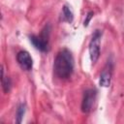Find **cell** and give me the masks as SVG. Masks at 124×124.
I'll list each match as a JSON object with an SVG mask.
<instances>
[{
  "label": "cell",
  "instance_id": "obj_1",
  "mask_svg": "<svg viewBox=\"0 0 124 124\" xmlns=\"http://www.w3.org/2000/svg\"><path fill=\"white\" fill-rule=\"evenodd\" d=\"M53 69L56 77L61 79H66L71 77L74 71V58L70 50L64 48L57 53Z\"/></svg>",
  "mask_w": 124,
  "mask_h": 124
},
{
  "label": "cell",
  "instance_id": "obj_2",
  "mask_svg": "<svg viewBox=\"0 0 124 124\" xmlns=\"http://www.w3.org/2000/svg\"><path fill=\"white\" fill-rule=\"evenodd\" d=\"M101 37H102V32L100 30H96L89 43V55H90V59L92 63H95L99 58Z\"/></svg>",
  "mask_w": 124,
  "mask_h": 124
},
{
  "label": "cell",
  "instance_id": "obj_3",
  "mask_svg": "<svg viewBox=\"0 0 124 124\" xmlns=\"http://www.w3.org/2000/svg\"><path fill=\"white\" fill-rule=\"evenodd\" d=\"M96 96H97V92L95 89H87L84 92L81 102V110L83 112L88 113L92 110L96 101Z\"/></svg>",
  "mask_w": 124,
  "mask_h": 124
},
{
  "label": "cell",
  "instance_id": "obj_4",
  "mask_svg": "<svg viewBox=\"0 0 124 124\" xmlns=\"http://www.w3.org/2000/svg\"><path fill=\"white\" fill-rule=\"evenodd\" d=\"M16 60L19 66L25 71H30L33 67V60L29 52L25 50H21L16 54Z\"/></svg>",
  "mask_w": 124,
  "mask_h": 124
},
{
  "label": "cell",
  "instance_id": "obj_5",
  "mask_svg": "<svg viewBox=\"0 0 124 124\" xmlns=\"http://www.w3.org/2000/svg\"><path fill=\"white\" fill-rule=\"evenodd\" d=\"M30 41L37 49H39L41 51H46L47 50L48 40H47V36L45 35V33H43L41 36L32 35L30 37Z\"/></svg>",
  "mask_w": 124,
  "mask_h": 124
},
{
  "label": "cell",
  "instance_id": "obj_6",
  "mask_svg": "<svg viewBox=\"0 0 124 124\" xmlns=\"http://www.w3.org/2000/svg\"><path fill=\"white\" fill-rule=\"evenodd\" d=\"M111 75H112V66H111V63H108L100 75V80H99L100 85L103 87L109 86Z\"/></svg>",
  "mask_w": 124,
  "mask_h": 124
},
{
  "label": "cell",
  "instance_id": "obj_7",
  "mask_svg": "<svg viewBox=\"0 0 124 124\" xmlns=\"http://www.w3.org/2000/svg\"><path fill=\"white\" fill-rule=\"evenodd\" d=\"M2 87H3V90L4 92L8 93L10 88H11V80L9 78H5L4 77V71L2 69Z\"/></svg>",
  "mask_w": 124,
  "mask_h": 124
},
{
  "label": "cell",
  "instance_id": "obj_8",
  "mask_svg": "<svg viewBox=\"0 0 124 124\" xmlns=\"http://www.w3.org/2000/svg\"><path fill=\"white\" fill-rule=\"evenodd\" d=\"M24 113H25V106L23 104H21V105H19V107L17 108V110H16V122L17 123L21 122Z\"/></svg>",
  "mask_w": 124,
  "mask_h": 124
},
{
  "label": "cell",
  "instance_id": "obj_9",
  "mask_svg": "<svg viewBox=\"0 0 124 124\" xmlns=\"http://www.w3.org/2000/svg\"><path fill=\"white\" fill-rule=\"evenodd\" d=\"M62 12H63V17H64V19L67 20L68 22H71L73 20V14L70 11V9L67 6H64L63 9H62Z\"/></svg>",
  "mask_w": 124,
  "mask_h": 124
},
{
  "label": "cell",
  "instance_id": "obj_10",
  "mask_svg": "<svg viewBox=\"0 0 124 124\" xmlns=\"http://www.w3.org/2000/svg\"><path fill=\"white\" fill-rule=\"evenodd\" d=\"M92 16H93V13H89V14L87 15V18L84 20V26H87V24H88V22H89L90 18L92 17Z\"/></svg>",
  "mask_w": 124,
  "mask_h": 124
}]
</instances>
